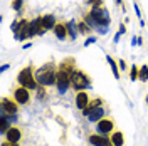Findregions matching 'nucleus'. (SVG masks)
<instances>
[{
	"instance_id": "f257e3e1",
	"label": "nucleus",
	"mask_w": 148,
	"mask_h": 146,
	"mask_svg": "<svg viewBox=\"0 0 148 146\" xmlns=\"http://www.w3.org/2000/svg\"><path fill=\"white\" fill-rule=\"evenodd\" d=\"M36 79L39 82V86H44V87L56 86V81H57V65L54 62H47V64L37 67Z\"/></svg>"
},
{
	"instance_id": "f03ea898",
	"label": "nucleus",
	"mask_w": 148,
	"mask_h": 146,
	"mask_svg": "<svg viewBox=\"0 0 148 146\" xmlns=\"http://www.w3.org/2000/svg\"><path fill=\"white\" fill-rule=\"evenodd\" d=\"M17 82H18V86H24V87H27V89H30V91L39 89V82H37V79H36L34 65L24 67L17 76Z\"/></svg>"
},
{
	"instance_id": "7ed1b4c3",
	"label": "nucleus",
	"mask_w": 148,
	"mask_h": 146,
	"mask_svg": "<svg viewBox=\"0 0 148 146\" xmlns=\"http://www.w3.org/2000/svg\"><path fill=\"white\" fill-rule=\"evenodd\" d=\"M71 87H73L76 92L84 91V89L91 87L89 77H88V76H86L83 71H79V69H74L73 74H71Z\"/></svg>"
},
{
	"instance_id": "20e7f679",
	"label": "nucleus",
	"mask_w": 148,
	"mask_h": 146,
	"mask_svg": "<svg viewBox=\"0 0 148 146\" xmlns=\"http://www.w3.org/2000/svg\"><path fill=\"white\" fill-rule=\"evenodd\" d=\"M14 99L17 101L18 106H27L30 99H32V94H30V89L24 87V86H17L14 89Z\"/></svg>"
},
{
	"instance_id": "39448f33",
	"label": "nucleus",
	"mask_w": 148,
	"mask_h": 146,
	"mask_svg": "<svg viewBox=\"0 0 148 146\" xmlns=\"http://www.w3.org/2000/svg\"><path fill=\"white\" fill-rule=\"evenodd\" d=\"M56 87H57L59 94H64V92L71 87V74H67V72H64V71H59V69H57Z\"/></svg>"
},
{
	"instance_id": "423d86ee",
	"label": "nucleus",
	"mask_w": 148,
	"mask_h": 146,
	"mask_svg": "<svg viewBox=\"0 0 148 146\" xmlns=\"http://www.w3.org/2000/svg\"><path fill=\"white\" fill-rule=\"evenodd\" d=\"M113 131H114V121L111 118H103L96 123V133L104 134V136H110Z\"/></svg>"
},
{
	"instance_id": "0eeeda50",
	"label": "nucleus",
	"mask_w": 148,
	"mask_h": 146,
	"mask_svg": "<svg viewBox=\"0 0 148 146\" xmlns=\"http://www.w3.org/2000/svg\"><path fill=\"white\" fill-rule=\"evenodd\" d=\"M17 40H25V39H30V20H25V18H20V24H18V30L17 34H14Z\"/></svg>"
},
{
	"instance_id": "6e6552de",
	"label": "nucleus",
	"mask_w": 148,
	"mask_h": 146,
	"mask_svg": "<svg viewBox=\"0 0 148 146\" xmlns=\"http://www.w3.org/2000/svg\"><path fill=\"white\" fill-rule=\"evenodd\" d=\"M88 141L91 143L92 146H113L111 143V138L110 136H104V134H89Z\"/></svg>"
},
{
	"instance_id": "1a4fd4ad",
	"label": "nucleus",
	"mask_w": 148,
	"mask_h": 146,
	"mask_svg": "<svg viewBox=\"0 0 148 146\" xmlns=\"http://www.w3.org/2000/svg\"><path fill=\"white\" fill-rule=\"evenodd\" d=\"M0 109H3L7 114H17L18 111V104L17 101L10 99V98H2V102H0Z\"/></svg>"
},
{
	"instance_id": "9d476101",
	"label": "nucleus",
	"mask_w": 148,
	"mask_h": 146,
	"mask_svg": "<svg viewBox=\"0 0 148 146\" xmlns=\"http://www.w3.org/2000/svg\"><path fill=\"white\" fill-rule=\"evenodd\" d=\"M76 108H77V109H86V108H88V104H89V94H88V92L86 91H79V92H76Z\"/></svg>"
},
{
	"instance_id": "9b49d317",
	"label": "nucleus",
	"mask_w": 148,
	"mask_h": 146,
	"mask_svg": "<svg viewBox=\"0 0 148 146\" xmlns=\"http://www.w3.org/2000/svg\"><path fill=\"white\" fill-rule=\"evenodd\" d=\"M7 141H12V143H18L20 139H22V129L17 128V126H10L9 131L3 134Z\"/></svg>"
},
{
	"instance_id": "f8f14e48",
	"label": "nucleus",
	"mask_w": 148,
	"mask_h": 146,
	"mask_svg": "<svg viewBox=\"0 0 148 146\" xmlns=\"http://www.w3.org/2000/svg\"><path fill=\"white\" fill-rule=\"evenodd\" d=\"M54 35L59 39V40H66L67 37H69V34H67V25H66V22H57L54 27Z\"/></svg>"
},
{
	"instance_id": "ddd939ff",
	"label": "nucleus",
	"mask_w": 148,
	"mask_h": 146,
	"mask_svg": "<svg viewBox=\"0 0 148 146\" xmlns=\"http://www.w3.org/2000/svg\"><path fill=\"white\" fill-rule=\"evenodd\" d=\"M57 69H59V71H64V72H67V74H73V71L76 69V61H74V57H66L64 61L57 65Z\"/></svg>"
},
{
	"instance_id": "4468645a",
	"label": "nucleus",
	"mask_w": 148,
	"mask_h": 146,
	"mask_svg": "<svg viewBox=\"0 0 148 146\" xmlns=\"http://www.w3.org/2000/svg\"><path fill=\"white\" fill-rule=\"evenodd\" d=\"M99 106H103V99H101V98H96V99L89 101V104H88V108H86V109H83L81 113H83V116H86V118H88V116L91 114L92 111L96 109V108H99Z\"/></svg>"
},
{
	"instance_id": "2eb2a0df",
	"label": "nucleus",
	"mask_w": 148,
	"mask_h": 146,
	"mask_svg": "<svg viewBox=\"0 0 148 146\" xmlns=\"http://www.w3.org/2000/svg\"><path fill=\"white\" fill-rule=\"evenodd\" d=\"M104 114H106V109H104V106H99V108H96V109H94L91 114L88 116V119H89L91 123H98L99 119L104 118Z\"/></svg>"
},
{
	"instance_id": "dca6fc26",
	"label": "nucleus",
	"mask_w": 148,
	"mask_h": 146,
	"mask_svg": "<svg viewBox=\"0 0 148 146\" xmlns=\"http://www.w3.org/2000/svg\"><path fill=\"white\" fill-rule=\"evenodd\" d=\"M56 24H57V20H56V17L52 14H47V15L42 17V25H44L46 30H54Z\"/></svg>"
},
{
	"instance_id": "f3484780",
	"label": "nucleus",
	"mask_w": 148,
	"mask_h": 146,
	"mask_svg": "<svg viewBox=\"0 0 148 146\" xmlns=\"http://www.w3.org/2000/svg\"><path fill=\"white\" fill-rule=\"evenodd\" d=\"M110 138H111L113 146H123L125 145V134H123L121 131H113L110 134Z\"/></svg>"
},
{
	"instance_id": "a211bd4d",
	"label": "nucleus",
	"mask_w": 148,
	"mask_h": 146,
	"mask_svg": "<svg viewBox=\"0 0 148 146\" xmlns=\"http://www.w3.org/2000/svg\"><path fill=\"white\" fill-rule=\"evenodd\" d=\"M66 25H67V34H69V39H71V40H76L77 32H79V30H77V22H76V20H69Z\"/></svg>"
},
{
	"instance_id": "6ab92c4d",
	"label": "nucleus",
	"mask_w": 148,
	"mask_h": 146,
	"mask_svg": "<svg viewBox=\"0 0 148 146\" xmlns=\"http://www.w3.org/2000/svg\"><path fill=\"white\" fill-rule=\"evenodd\" d=\"M77 30H79V34H83V35H88V34L91 32L92 29L88 25V22H86V20L83 18V20H79V22H77Z\"/></svg>"
},
{
	"instance_id": "aec40b11",
	"label": "nucleus",
	"mask_w": 148,
	"mask_h": 146,
	"mask_svg": "<svg viewBox=\"0 0 148 146\" xmlns=\"http://www.w3.org/2000/svg\"><path fill=\"white\" fill-rule=\"evenodd\" d=\"M106 61H108V64H110L111 71H113V76H114L116 79H120V71H118V64L114 62V59H113L111 55H106Z\"/></svg>"
},
{
	"instance_id": "412c9836",
	"label": "nucleus",
	"mask_w": 148,
	"mask_h": 146,
	"mask_svg": "<svg viewBox=\"0 0 148 146\" xmlns=\"http://www.w3.org/2000/svg\"><path fill=\"white\" fill-rule=\"evenodd\" d=\"M138 76H140V65H131V69H130V79L131 81H136L138 79Z\"/></svg>"
},
{
	"instance_id": "4be33fe9",
	"label": "nucleus",
	"mask_w": 148,
	"mask_h": 146,
	"mask_svg": "<svg viewBox=\"0 0 148 146\" xmlns=\"http://www.w3.org/2000/svg\"><path fill=\"white\" fill-rule=\"evenodd\" d=\"M140 81H148V65H140V76H138Z\"/></svg>"
},
{
	"instance_id": "5701e85b",
	"label": "nucleus",
	"mask_w": 148,
	"mask_h": 146,
	"mask_svg": "<svg viewBox=\"0 0 148 146\" xmlns=\"http://www.w3.org/2000/svg\"><path fill=\"white\" fill-rule=\"evenodd\" d=\"M86 3L91 7H103V0H86Z\"/></svg>"
},
{
	"instance_id": "b1692460",
	"label": "nucleus",
	"mask_w": 148,
	"mask_h": 146,
	"mask_svg": "<svg viewBox=\"0 0 148 146\" xmlns=\"http://www.w3.org/2000/svg\"><path fill=\"white\" fill-rule=\"evenodd\" d=\"M22 3H24V0H14V2H12V9L18 12V10L22 9Z\"/></svg>"
},
{
	"instance_id": "393cba45",
	"label": "nucleus",
	"mask_w": 148,
	"mask_h": 146,
	"mask_svg": "<svg viewBox=\"0 0 148 146\" xmlns=\"http://www.w3.org/2000/svg\"><path fill=\"white\" fill-rule=\"evenodd\" d=\"M18 24H20V20H14V22H12V25H10V29H12V32H14V34H17Z\"/></svg>"
},
{
	"instance_id": "a878e982",
	"label": "nucleus",
	"mask_w": 148,
	"mask_h": 146,
	"mask_svg": "<svg viewBox=\"0 0 148 146\" xmlns=\"http://www.w3.org/2000/svg\"><path fill=\"white\" fill-rule=\"evenodd\" d=\"M99 34H108V30H110V25H99V27L96 29Z\"/></svg>"
},
{
	"instance_id": "bb28decb",
	"label": "nucleus",
	"mask_w": 148,
	"mask_h": 146,
	"mask_svg": "<svg viewBox=\"0 0 148 146\" xmlns=\"http://www.w3.org/2000/svg\"><path fill=\"white\" fill-rule=\"evenodd\" d=\"M96 42V37L92 35V37H88L86 40H84V47H88V46H91V44H94Z\"/></svg>"
},
{
	"instance_id": "cd10ccee",
	"label": "nucleus",
	"mask_w": 148,
	"mask_h": 146,
	"mask_svg": "<svg viewBox=\"0 0 148 146\" xmlns=\"http://www.w3.org/2000/svg\"><path fill=\"white\" fill-rule=\"evenodd\" d=\"M2 146H18V143H12V141H7V139H5V141L2 143Z\"/></svg>"
},
{
	"instance_id": "c85d7f7f",
	"label": "nucleus",
	"mask_w": 148,
	"mask_h": 146,
	"mask_svg": "<svg viewBox=\"0 0 148 146\" xmlns=\"http://www.w3.org/2000/svg\"><path fill=\"white\" fill-rule=\"evenodd\" d=\"M118 65H120V69H121V71H125V69H126V62H125L123 59H120V62H118Z\"/></svg>"
},
{
	"instance_id": "c756f323",
	"label": "nucleus",
	"mask_w": 148,
	"mask_h": 146,
	"mask_svg": "<svg viewBox=\"0 0 148 146\" xmlns=\"http://www.w3.org/2000/svg\"><path fill=\"white\" fill-rule=\"evenodd\" d=\"M133 7H135V12H136V17H138V18H141V10H140V7L136 5V3H135Z\"/></svg>"
},
{
	"instance_id": "7c9ffc66",
	"label": "nucleus",
	"mask_w": 148,
	"mask_h": 146,
	"mask_svg": "<svg viewBox=\"0 0 148 146\" xmlns=\"http://www.w3.org/2000/svg\"><path fill=\"white\" fill-rule=\"evenodd\" d=\"M120 37H121V34H120V32H116V34H114V40H113V42H114V44H118V42H120Z\"/></svg>"
},
{
	"instance_id": "2f4dec72",
	"label": "nucleus",
	"mask_w": 148,
	"mask_h": 146,
	"mask_svg": "<svg viewBox=\"0 0 148 146\" xmlns=\"http://www.w3.org/2000/svg\"><path fill=\"white\" fill-rule=\"evenodd\" d=\"M118 32H120L121 35H123V34L126 32V29H125V25H120V30H118Z\"/></svg>"
},
{
	"instance_id": "473e14b6",
	"label": "nucleus",
	"mask_w": 148,
	"mask_h": 146,
	"mask_svg": "<svg viewBox=\"0 0 148 146\" xmlns=\"http://www.w3.org/2000/svg\"><path fill=\"white\" fill-rule=\"evenodd\" d=\"M9 67H10L9 64H3V65H2V72H5V71H7V69H9Z\"/></svg>"
},
{
	"instance_id": "72a5a7b5",
	"label": "nucleus",
	"mask_w": 148,
	"mask_h": 146,
	"mask_svg": "<svg viewBox=\"0 0 148 146\" xmlns=\"http://www.w3.org/2000/svg\"><path fill=\"white\" fill-rule=\"evenodd\" d=\"M116 3H118V5H121V3H123V0H116Z\"/></svg>"
},
{
	"instance_id": "f704fd0d",
	"label": "nucleus",
	"mask_w": 148,
	"mask_h": 146,
	"mask_svg": "<svg viewBox=\"0 0 148 146\" xmlns=\"http://www.w3.org/2000/svg\"><path fill=\"white\" fill-rule=\"evenodd\" d=\"M147 104H148V94H147Z\"/></svg>"
}]
</instances>
